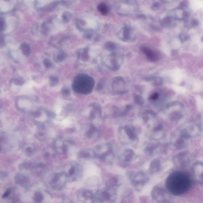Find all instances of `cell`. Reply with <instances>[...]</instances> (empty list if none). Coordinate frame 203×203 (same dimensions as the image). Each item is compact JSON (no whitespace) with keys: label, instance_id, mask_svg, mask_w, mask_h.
I'll return each instance as SVG.
<instances>
[{"label":"cell","instance_id":"1","mask_svg":"<svg viewBox=\"0 0 203 203\" xmlns=\"http://www.w3.org/2000/svg\"><path fill=\"white\" fill-rule=\"evenodd\" d=\"M191 181L186 173L181 171L172 173L167 178L165 186L169 192L175 196L184 194L189 190Z\"/></svg>","mask_w":203,"mask_h":203},{"label":"cell","instance_id":"2","mask_svg":"<svg viewBox=\"0 0 203 203\" xmlns=\"http://www.w3.org/2000/svg\"><path fill=\"white\" fill-rule=\"evenodd\" d=\"M94 85L93 79L85 75H79L74 80L73 89L77 93L87 94L92 91Z\"/></svg>","mask_w":203,"mask_h":203},{"label":"cell","instance_id":"3","mask_svg":"<svg viewBox=\"0 0 203 203\" xmlns=\"http://www.w3.org/2000/svg\"><path fill=\"white\" fill-rule=\"evenodd\" d=\"M94 151L95 157L102 162H109L114 157L113 146L110 143L99 145Z\"/></svg>","mask_w":203,"mask_h":203},{"label":"cell","instance_id":"4","mask_svg":"<svg viewBox=\"0 0 203 203\" xmlns=\"http://www.w3.org/2000/svg\"><path fill=\"white\" fill-rule=\"evenodd\" d=\"M127 175L130 183L136 189L143 187L149 181V177L144 172L130 171L127 172Z\"/></svg>","mask_w":203,"mask_h":203},{"label":"cell","instance_id":"5","mask_svg":"<svg viewBox=\"0 0 203 203\" xmlns=\"http://www.w3.org/2000/svg\"><path fill=\"white\" fill-rule=\"evenodd\" d=\"M116 192L115 189L107 187L97 191L95 195V202H113L116 200Z\"/></svg>","mask_w":203,"mask_h":203},{"label":"cell","instance_id":"6","mask_svg":"<svg viewBox=\"0 0 203 203\" xmlns=\"http://www.w3.org/2000/svg\"><path fill=\"white\" fill-rule=\"evenodd\" d=\"M119 131L120 140L123 142L126 140L125 143H133L137 140V131L132 125H126L120 129Z\"/></svg>","mask_w":203,"mask_h":203},{"label":"cell","instance_id":"7","mask_svg":"<svg viewBox=\"0 0 203 203\" xmlns=\"http://www.w3.org/2000/svg\"><path fill=\"white\" fill-rule=\"evenodd\" d=\"M48 183L51 186L57 190L61 189L68 180L65 173H56L49 176Z\"/></svg>","mask_w":203,"mask_h":203},{"label":"cell","instance_id":"8","mask_svg":"<svg viewBox=\"0 0 203 203\" xmlns=\"http://www.w3.org/2000/svg\"><path fill=\"white\" fill-rule=\"evenodd\" d=\"M152 198L160 203L168 202L169 196L166 190L159 186H154L151 192Z\"/></svg>","mask_w":203,"mask_h":203},{"label":"cell","instance_id":"9","mask_svg":"<svg viewBox=\"0 0 203 203\" xmlns=\"http://www.w3.org/2000/svg\"><path fill=\"white\" fill-rule=\"evenodd\" d=\"M82 170L81 166L75 163H73L69 165L68 172L65 173L69 181H76L80 178L82 175Z\"/></svg>","mask_w":203,"mask_h":203},{"label":"cell","instance_id":"10","mask_svg":"<svg viewBox=\"0 0 203 203\" xmlns=\"http://www.w3.org/2000/svg\"><path fill=\"white\" fill-rule=\"evenodd\" d=\"M173 161L177 167L185 168L189 164V159L186 154L182 153L175 156Z\"/></svg>","mask_w":203,"mask_h":203},{"label":"cell","instance_id":"11","mask_svg":"<svg viewBox=\"0 0 203 203\" xmlns=\"http://www.w3.org/2000/svg\"><path fill=\"white\" fill-rule=\"evenodd\" d=\"M78 199L80 201L84 203L95 202V195L91 192L88 190H82L78 195Z\"/></svg>","mask_w":203,"mask_h":203},{"label":"cell","instance_id":"12","mask_svg":"<svg viewBox=\"0 0 203 203\" xmlns=\"http://www.w3.org/2000/svg\"><path fill=\"white\" fill-rule=\"evenodd\" d=\"M71 143V142L69 140L65 141L61 137L56 139L54 143V147L57 152L59 153H66L68 150L67 144Z\"/></svg>","mask_w":203,"mask_h":203},{"label":"cell","instance_id":"13","mask_svg":"<svg viewBox=\"0 0 203 203\" xmlns=\"http://www.w3.org/2000/svg\"><path fill=\"white\" fill-rule=\"evenodd\" d=\"M193 173L197 181L203 184V163H197L193 166Z\"/></svg>","mask_w":203,"mask_h":203},{"label":"cell","instance_id":"14","mask_svg":"<svg viewBox=\"0 0 203 203\" xmlns=\"http://www.w3.org/2000/svg\"><path fill=\"white\" fill-rule=\"evenodd\" d=\"M85 135L88 138L96 139L99 137L100 132L97 127L93 124H91L85 132Z\"/></svg>","mask_w":203,"mask_h":203},{"label":"cell","instance_id":"15","mask_svg":"<svg viewBox=\"0 0 203 203\" xmlns=\"http://www.w3.org/2000/svg\"><path fill=\"white\" fill-rule=\"evenodd\" d=\"M78 157L80 159H84L96 158L95 151L89 149H83L80 151L79 152Z\"/></svg>","mask_w":203,"mask_h":203},{"label":"cell","instance_id":"16","mask_svg":"<svg viewBox=\"0 0 203 203\" xmlns=\"http://www.w3.org/2000/svg\"><path fill=\"white\" fill-rule=\"evenodd\" d=\"M122 183L121 178L118 176H114L110 178L106 183L107 187L115 189L118 187Z\"/></svg>","mask_w":203,"mask_h":203},{"label":"cell","instance_id":"17","mask_svg":"<svg viewBox=\"0 0 203 203\" xmlns=\"http://www.w3.org/2000/svg\"><path fill=\"white\" fill-rule=\"evenodd\" d=\"M157 147H158L156 144H149L144 149V152L147 156L152 157L157 154Z\"/></svg>","mask_w":203,"mask_h":203},{"label":"cell","instance_id":"18","mask_svg":"<svg viewBox=\"0 0 203 203\" xmlns=\"http://www.w3.org/2000/svg\"><path fill=\"white\" fill-rule=\"evenodd\" d=\"M15 183L23 187L27 186L29 183V178L26 175L18 174L15 177Z\"/></svg>","mask_w":203,"mask_h":203},{"label":"cell","instance_id":"19","mask_svg":"<svg viewBox=\"0 0 203 203\" xmlns=\"http://www.w3.org/2000/svg\"><path fill=\"white\" fill-rule=\"evenodd\" d=\"M161 168V163L158 159H155L151 161L149 167V173L151 174H154L158 172Z\"/></svg>","mask_w":203,"mask_h":203},{"label":"cell","instance_id":"20","mask_svg":"<svg viewBox=\"0 0 203 203\" xmlns=\"http://www.w3.org/2000/svg\"><path fill=\"white\" fill-rule=\"evenodd\" d=\"M134 156L135 154L134 151L131 149H127L122 154L121 159L124 162L129 163L133 160Z\"/></svg>","mask_w":203,"mask_h":203},{"label":"cell","instance_id":"21","mask_svg":"<svg viewBox=\"0 0 203 203\" xmlns=\"http://www.w3.org/2000/svg\"><path fill=\"white\" fill-rule=\"evenodd\" d=\"M46 135L47 133L45 127L44 126H40L37 130L36 137L39 140L44 141L46 139Z\"/></svg>","mask_w":203,"mask_h":203},{"label":"cell","instance_id":"22","mask_svg":"<svg viewBox=\"0 0 203 203\" xmlns=\"http://www.w3.org/2000/svg\"><path fill=\"white\" fill-rule=\"evenodd\" d=\"M143 51L144 53L146 54V55L147 56L148 58L152 61L157 60L159 58V56L157 53L152 51L150 50L146 49L144 48Z\"/></svg>","mask_w":203,"mask_h":203},{"label":"cell","instance_id":"23","mask_svg":"<svg viewBox=\"0 0 203 203\" xmlns=\"http://www.w3.org/2000/svg\"><path fill=\"white\" fill-rule=\"evenodd\" d=\"M186 139L181 137L178 139L175 143L176 147L178 149H185L187 146V143L186 142Z\"/></svg>","mask_w":203,"mask_h":203},{"label":"cell","instance_id":"24","mask_svg":"<svg viewBox=\"0 0 203 203\" xmlns=\"http://www.w3.org/2000/svg\"><path fill=\"white\" fill-rule=\"evenodd\" d=\"M24 152L28 156H32L34 154L35 151V148L34 146L32 145H28L26 146L24 149Z\"/></svg>","mask_w":203,"mask_h":203},{"label":"cell","instance_id":"25","mask_svg":"<svg viewBox=\"0 0 203 203\" xmlns=\"http://www.w3.org/2000/svg\"><path fill=\"white\" fill-rule=\"evenodd\" d=\"M21 49L23 54L25 56H29L30 53V48L28 44L26 43H23L21 45Z\"/></svg>","mask_w":203,"mask_h":203},{"label":"cell","instance_id":"26","mask_svg":"<svg viewBox=\"0 0 203 203\" xmlns=\"http://www.w3.org/2000/svg\"><path fill=\"white\" fill-rule=\"evenodd\" d=\"M43 199H44V196L40 192H36L34 195V200L36 202H41L43 200Z\"/></svg>","mask_w":203,"mask_h":203},{"label":"cell","instance_id":"27","mask_svg":"<svg viewBox=\"0 0 203 203\" xmlns=\"http://www.w3.org/2000/svg\"><path fill=\"white\" fill-rule=\"evenodd\" d=\"M66 57V54L63 52H61L55 56L54 60L56 62H61L64 61Z\"/></svg>","mask_w":203,"mask_h":203},{"label":"cell","instance_id":"28","mask_svg":"<svg viewBox=\"0 0 203 203\" xmlns=\"http://www.w3.org/2000/svg\"><path fill=\"white\" fill-rule=\"evenodd\" d=\"M155 116H156V115L153 112H148L147 113L144 114L143 116L144 122L145 123H148L149 120L152 118H154Z\"/></svg>","mask_w":203,"mask_h":203},{"label":"cell","instance_id":"29","mask_svg":"<svg viewBox=\"0 0 203 203\" xmlns=\"http://www.w3.org/2000/svg\"><path fill=\"white\" fill-rule=\"evenodd\" d=\"M98 9L99 12H100L101 14H103V15L106 14L108 12V9L106 5L104 4H100V5L98 6Z\"/></svg>","mask_w":203,"mask_h":203},{"label":"cell","instance_id":"30","mask_svg":"<svg viewBox=\"0 0 203 203\" xmlns=\"http://www.w3.org/2000/svg\"><path fill=\"white\" fill-rule=\"evenodd\" d=\"M71 18V15L69 12H65L63 14L62 16V18H63V22L64 23H68L70 20V19Z\"/></svg>","mask_w":203,"mask_h":203},{"label":"cell","instance_id":"31","mask_svg":"<svg viewBox=\"0 0 203 203\" xmlns=\"http://www.w3.org/2000/svg\"><path fill=\"white\" fill-rule=\"evenodd\" d=\"M33 167L32 163L29 162H24L20 166V169H30Z\"/></svg>","mask_w":203,"mask_h":203},{"label":"cell","instance_id":"32","mask_svg":"<svg viewBox=\"0 0 203 203\" xmlns=\"http://www.w3.org/2000/svg\"><path fill=\"white\" fill-rule=\"evenodd\" d=\"M49 81L50 86H54L58 83L59 80L58 78L57 77L51 76L50 78Z\"/></svg>","mask_w":203,"mask_h":203},{"label":"cell","instance_id":"33","mask_svg":"<svg viewBox=\"0 0 203 203\" xmlns=\"http://www.w3.org/2000/svg\"><path fill=\"white\" fill-rule=\"evenodd\" d=\"M181 116H182L181 114L177 112H174L171 116V120L172 121H176L181 118Z\"/></svg>","mask_w":203,"mask_h":203},{"label":"cell","instance_id":"34","mask_svg":"<svg viewBox=\"0 0 203 203\" xmlns=\"http://www.w3.org/2000/svg\"><path fill=\"white\" fill-rule=\"evenodd\" d=\"M188 39L189 36L187 34H183L180 35V39L182 42H185L188 40Z\"/></svg>","mask_w":203,"mask_h":203},{"label":"cell","instance_id":"35","mask_svg":"<svg viewBox=\"0 0 203 203\" xmlns=\"http://www.w3.org/2000/svg\"><path fill=\"white\" fill-rule=\"evenodd\" d=\"M44 66L47 68H50L52 65L51 62L48 59H45L44 60Z\"/></svg>","mask_w":203,"mask_h":203},{"label":"cell","instance_id":"36","mask_svg":"<svg viewBox=\"0 0 203 203\" xmlns=\"http://www.w3.org/2000/svg\"><path fill=\"white\" fill-rule=\"evenodd\" d=\"M11 193V190H7L4 194H3V196H2V198H7L8 197L10 196V194Z\"/></svg>","mask_w":203,"mask_h":203},{"label":"cell","instance_id":"37","mask_svg":"<svg viewBox=\"0 0 203 203\" xmlns=\"http://www.w3.org/2000/svg\"><path fill=\"white\" fill-rule=\"evenodd\" d=\"M69 93H70V92H69V90L67 89H64L63 91V93L64 95H68V94H69Z\"/></svg>","mask_w":203,"mask_h":203},{"label":"cell","instance_id":"38","mask_svg":"<svg viewBox=\"0 0 203 203\" xmlns=\"http://www.w3.org/2000/svg\"><path fill=\"white\" fill-rule=\"evenodd\" d=\"M158 96H159V95H158V94H157V93L154 94V95H153V97H152V99H153V100H156V99L158 98Z\"/></svg>","mask_w":203,"mask_h":203}]
</instances>
